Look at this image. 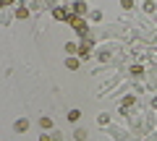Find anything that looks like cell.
<instances>
[{
  "mask_svg": "<svg viewBox=\"0 0 157 141\" xmlns=\"http://www.w3.org/2000/svg\"><path fill=\"white\" fill-rule=\"evenodd\" d=\"M68 24H71V26L76 29V34H81V37H86V34H89V26H86V21H84L81 16H78V13H76V16H73Z\"/></svg>",
  "mask_w": 157,
  "mask_h": 141,
  "instance_id": "1",
  "label": "cell"
},
{
  "mask_svg": "<svg viewBox=\"0 0 157 141\" xmlns=\"http://www.w3.org/2000/svg\"><path fill=\"white\" fill-rule=\"evenodd\" d=\"M13 128H16L18 133H24V131L29 128V120H24V118H21V120H16V123H13Z\"/></svg>",
  "mask_w": 157,
  "mask_h": 141,
  "instance_id": "2",
  "label": "cell"
},
{
  "mask_svg": "<svg viewBox=\"0 0 157 141\" xmlns=\"http://www.w3.org/2000/svg\"><path fill=\"white\" fill-rule=\"evenodd\" d=\"M89 42H84V45H81V47H78V55H81V58H89Z\"/></svg>",
  "mask_w": 157,
  "mask_h": 141,
  "instance_id": "3",
  "label": "cell"
},
{
  "mask_svg": "<svg viewBox=\"0 0 157 141\" xmlns=\"http://www.w3.org/2000/svg\"><path fill=\"white\" fill-rule=\"evenodd\" d=\"M73 13H78V16H84V13H86V6H84V3H76V6H73Z\"/></svg>",
  "mask_w": 157,
  "mask_h": 141,
  "instance_id": "4",
  "label": "cell"
},
{
  "mask_svg": "<svg viewBox=\"0 0 157 141\" xmlns=\"http://www.w3.org/2000/svg\"><path fill=\"white\" fill-rule=\"evenodd\" d=\"M131 76H136V79L144 76V68H141V65H134V68H131Z\"/></svg>",
  "mask_w": 157,
  "mask_h": 141,
  "instance_id": "5",
  "label": "cell"
},
{
  "mask_svg": "<svg viewBox=\"0 0 157 141\" xmlns=\"http://www.w3.org/2000/svg\"><path fill=\"white\" fill-rule=\"evenodd\" d=\"M78 118H81V113H78V110H71V113H68V120H71V123H76Z\"/></svg>",
  "mask_w": 157,
  "mask_h": 141,
  "instance_id": "6",
  "label": "cell"
},
{
  "mask_svg": "<svg viewBox=\"0 0 157 141\" xmlns=\"http://www.w3.org/2000/svg\"><path fill=\"white\" fill-rule=\"evenodd\" d=\"M39 125H42V128H50L52 120H50V118H39Z\"/></svg>",
  "mask_w": 157,
  "mask_h": 141,
  "instance_id": "7",
  "label": "cell"
},
{
  "mask_svg": "<svg viewBox=\"0 0 157 141\" xmlns=\"http://www.w3.org/2000/svg\"><path fill=\"white\" fill-rule=\"evenodd\" d=\"M16 16H18V18H26V16H29V11H26V8H18Z\"/></svg>",
  "mask_w": 157,
  "mask_h": 141,
  "instance_id": "8",
  "label": "cell"
},
{
  "mask_svg": "<svg viewBox=\"0 0 157 141\" xmlns=\"http://www.w3.org/2000/svg\"><path fill=\"white\" fill-rule=\"evenodd\" d=\"M66 65H68V68H78V60H76V58H68Z\"/></svg>",
  "mask_w": 157,
  "mask_h": 141,
  "instance_id": "9",
  "label": "cell"
},
{
  "mask_svg": "<svg viewBox=\"0 0 157 141\" xmlns=\"http://www.w3.org/2000/svg\"><path fill=\"white\" fill-rule=\"evenodd\" d=\"M66 52H78V47L73 45V42H68V45H66Z\"/></svg>",
  "mask_w": 157,
  "mask_h": 141,
  "instance_id": "10",
  "label": "cell"
},
{
  "mask_svg": "<svg viewBox=\"0 0 157 141\" xmlns=\"http://www.w3.org/2000/svg\"><path fill=\"white\" fill-rule=\"evenodd\" d=\"M131 6H134V0H121V8H126V11H128Z\"/></svg>",
  "mask_w": 157,
  "mask_h": 141,
  "instance_id": "11",
  "label": "cell"
},
{
  "mask_svg": "<svg viewBox=\"0 0 157 141\" xmlns=\"http://www.w3.org/2000/svg\"><path fill=\"white\" fill-rule=\"evenodd\" d=\"M152 6H155V0H144V8H147V11H155Z\"/></svg>",
  "mask_w": 157,
  "mask_h": 141,
  "instance_id": "12",
  "label": "cell"
},
{
  "mask_svg": "<svg viewBox=\"0 0 157 141\" xmlns=\"http://www.w3.org/2000/svg\"><path fill=\"white\" fill-rule=\"evenodd\" d=\"M39 141H52V139H50L47 133H42V136H39Z\"/></svg>",
  "mask_w": 157,
  "mask_h": 141,
  "instance_id": "13",
  "label": "cell"
},
{
  "mask_svg": "<svg viewBox=\"0 0 157 141\" xmlns=\"http://www.w3.org/2000/svg\"><path fill=\"white\" fill-rule=\"evenodd\" d=\"M0 3H3V6H11V3H13V0H0Z\"/></svg>",
  "mask_w": 157,
  "mask_h": 141,
  "instance_id": "14",
  "label": "cell"
}]
</instances>
